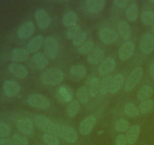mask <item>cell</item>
<instances>
[{
    "mask_svg": "<svg viewBox=\"0 0 154 145\" xmlns=\"http://www.w3.org/2000/svg\"><path fill=\"white\" fill-rule=\"evenodd\" d=\"M87 33L85 31H81V33L79 35L76 36L75 39L72 40V44L74 46L80 47L87 42Z\"/></svg>",
    "mask_w": 154,
    "mask_h": 145,
    "instance_id": "cell-40",
    "label": "cell"
},
{
    "mask_svg": "<svg viewBox=\"0 0 154 145\" xmlns=\"http://www.w3.org/2000/svg\"><path fill=\"white\" fill-rule=\"evenodd\" d=\"M100 81L99 78L96 76H92L87 79L86 82V88L88 90L90 97H95L99 92Z\"/></svg>",
    "mask_w": 154,
    "mask_h": 145,
    "instance_id": "cell-21",
    "label": "cell"
},
{
    "mask_svg": "<svg viewBox=\"0 0 154 145\" xmlns=\"http://www.w3.org/2000/svg\"><path fill=\"white\" fill-rule=\"evenodd\" d=\"M34 120L35 125L40 129L43 130L48 134H51L57 137H62V134L65 128L64 125L55 123L49 118L41 114L36 115Z\"/></svg>",
    "mask_w": 154,
    "mask_h": 145,
    "instance_id": "cell-1",
    "label": "cell"
},
{
    "mask_svg": "<svg viewBox=\"0 0 154 145\" xmlns=\"http://www.w3.org/2000/svg\"><path fill=\"white\" fill-rule=\"evenodd\" d=\"M81 105L78 101H72L68 104L67 107V113L70 117H74L76 116L80 111Z\"/></svg>",
    "mask_w": 154,
    "mask_h": 145,
    "instance_id": "cell-32",
    "label": "cell"
},
{
    "mask_svg": "<svg viewBox=\"0 0 154 145\" xmlns=\"http://www.w3.org/2000/svg\"><path fill=\"white\" fill-rule=\"evenodd\" d=\"M126 18L130 22H135L138 18V7L135 2H132L129 5L126 11Z\"/></svg>",
    "mask_w": 154,
    "mask_h": 145,
    "instance_id": "cell-28",
    "label": "cell"
},
{
    "mask_svg": "<svg viewBox=\"0 0 154 145\" xmlns=\"http://www.w3.org/2000/svg\"><path fill=\"white\" fill-rule=\"evenodd\" d=\"M44 54L51 60H54L59 54V44L53 36H48L45 39L43 44Z\"/></svg>",
    "mask_w": 154,
    "mask_h": 145,
    "instance_id": "cell-3",
    "label": "cell"
},
{
    "mask_svg": "<svg viewBox=\"0 0 154 145\" xmlns=\"http://www.w3.org/2000/svg\"><path fill=\"white\" fill-rule=\"evenodd\" d=\"M152 32H153V35L154 36V23H153V25H152Z\"/></svg>",
    "mask_w": 154,
    "mask_h": 145,
    "instance_id": "cell-48",
    "label": "cell"
},
{
    "mask_svg": "<svg viewBox=\"0 0 154 145\" xmlns=\"http://www.w3.org/2000/svg\"><path fill=\"white\" fill-rule=\"evenodd\" d=\"M115 60L112 57H106L105 60L102 61L100 65L98 67V72L102 76H106L108 74L114 70L115 68Z\"/></svg>",
    "mask_w": 154,
    "mask_h": 145,
    "instance_id": "cell-13",
    "label": "cell"
},
{
    "mask_svg": "<svg viewBox=\"0 0 154 145\" xmlns=\"http://www.w3.org/2000/svg\"><path fill=\"white\" fill-rule=\"evenodd\" d=\"M57 97L60 102L70 103L74 97L73 90L68 85H61L57 89Z\"/></svg>",
    "mask_w": 154,
    "mask_h": 145,
    "instance_id": "cell-11",
    "label": "cell"
},
{
    "mask_svg": "<svg viewBox=\"0 0 154 145\" xmlns=\"http://www.w3.org/2000/svg\"><path fill=\"white\" fill-rule=\"evenodd\" d=\"M141 132V127L138 125H134L129 128L126 133V138H127L128 143L130 145H133L138 140Z\"/></svg>",
    "mask_w": 154,
    "mask_h": 145,
    "instance_id": "cell-24",
    "label": "cell"
},
{
    "mask_svg": "<svg viewBox=\"0 0 154 145\" xmlns=\"http://www.w3.org/2000/svg\"><path fill=\"white\" fill-rule=\"evenodd\" d=\"M8 69L13 75L19 79H25L29 74L28 69L23 65L12 63L8 66Z\"/></svg>",
    "mask_w": 154,
    "mask_h": 145,
    "instance_id": "cell-16",
    "label": "cell"
},
{
    "mask_svg": "<svg viewBox=\"0 0 154 145\" xmlns=\"http://www.w3.org/2000/svg\"><path fill=\"white\" fill-rule=\"evenodd\" d=\"M123 82H124V77L122 74L118 73L114 76L112 77V80H111L110 93L115 94L118 92L123 85Z\"/></svg>",
    "mask_w": 154,
    "mask_h": 145,
    "instance_id": "cell-25",
    "label": "cell"
},
{
    "mask_svg": "<svg viewBox=\"0 0 154 145\" xmlns=\"http://www.w3.org/2000/svg\"><path fill=\"white\" fill-rule=\"evenodd\" d=\"M0 145H14L11 140L8 138H3L0 140Z\"/></svg>",
    "mask_w": 154,
    "mask_h": 145,
    "instance_id": "cell-46",
    "label": "cell"
},
{
    "mask_svg": "<svg viewBox=\"0 0 154 145\" xmlns=\"http://www.w3.org/2000/svg\"><path fill=\"white\" fill-rule=\"evenodd\" d=\"M4 93L8 97H14L19 94L20 86L17 82L12 80H7L3 85Z\"/></svg>",
    "mask_w": 154,
    "mask_h": 145,
    "instance_id": "cell-15",
    "label": "cell"
},
{
    "mask_svg": "<svg viewBox=\"0 0 154 145\" xmlns=\"http://www.w3.org/2000/svg\"><path fill=\"white\" fill-rule=\"evenodd\" d=\"M114 128L117 131L125 132V131H127L129 128H130L129 127V122L124 119H120L115 122Z\"/></svg>",
    "mask_w": 154,
    "mask_h": 145,
    "instance_id": "cell-39",
    "label": "cell"
},
{
    "mask_svg": "<svg viewBox=\"0 0 154 145\" xmlns=\"http://www.w3.org/2000/svg\"><path fill=\"white\" fill-rule=\"evenodd\" d=\"M45 38L42 35H38L33 37L26 47V50L29 53H36L43 46Z\"/></svg>",
    "mask_w": 154,
    "mask_h": 145,
    "instance_id": "cell-18",
    "label": "cell"
},
{
    "mask_svg": "<svg viewBox=\"0 0 154 145\" xmlns=\"http://www.w3.org/2000/svg\"><path fill=\"white\" fill-rule=\"evenodd\" d=\"M87 74V68L82 64H75L71 66L70 75L75 81H80L85 77Z\"/></svg>",
    "mask_w": 154,
    "mask_h": 145,
    "instance_id": "cell-17",
    "label": "cell"
},
{
    "mask_svg": "<svg viewBox=\"0 0 154 145\" xmlns=\"http://www.w3.org/2000/svg\"><path fill=\"white\" fill-rule=\"evenodd\" d=\"M96 122V118L91 115L83 119L79 125V131L83 135H87L91 132Z\"/></svg>",
    "mask_w": 154,
    "mask_h": 145,
    "instance_id": "cell-12",
    "label": "cell"
},
{
    "mask_svg": "<svg viewBox=\"0 0 154 145\" xmlns=\"http://www.w3.org/2000/svg\"><path fill=\"white\" fill-rule=\"evenodd\" d=\"M11 128L8 124L0 122V137L5 138L10 134Z\"/></svg>",
    "mask_w": 154,
    "mask_h": 145,
    "instance_id": "cell-43",
    "label": "cell"
},
{
    "mask_svg": "<svg viewBox=\"0 0 154 145\" xmlns=\"http://www.w3.org/2000/svg\"><path fill=\"white\" fill-rule=\"evenodd\" d=\"M42 139L45 144L47 145H60V140L58 137L51 134L45 133L42 137Z\"/></svg>",
    "mask_w": 154,
    "mask_h": 145,
    "instance_id": "cell-41",
    "label": "cell"
},
{
    "mask_svg": "<svg viewBox=\"0 0 154 145\" xmlns=\"http://www.w3.org/2000/svg\"><path fill=\"white\" fill-rule=\"evenodd\" d=\"M99 36L100 40L106 45H111L118 39V35L113 29L105 27L99 30Z\"/></svg>",
    "mask_w": 154,
    "mask_h": 145,
    "instance_id": "cell-7",
    "label": "cell"
},
{
    "mask_svg": "<svg viewBox=\"0 0 154 145\" xmlns=\"http://www.w3.org/2000/svg\"><path fill=\"white\" fill-rule=\"evenodd\" d=\"M128 2H129L127 0H114V3L115 4V5L118 8H126L127 6Z\"/></svg>",
    "mask_w": 154,
    "mask_h": 145,
    "instance_id": "cell-45",
    "label": "cell"
},
{
    "mask_svg": "<svg viewBox=\"0 0 154 145\" xmlns=\"http://www.w3.org/2000/svg\"><path fill=\"white\" fill-rule=\"evenodd\" d=\"M140 48L143 54H148L154 51V36L151 33H146L140 41Z\"/></svg>",
    "mask_w": 154,
    "mask_h": 145,
    "instance_id": "cell-8",
    "label": "cell"
},
{
    "mask_svg": "<svg viewBox=\"0 0 154 145\" xmlns=\"http://www.w3.org/2000/svg\"><path fill=\"white\" fill-rule=\"evenodd\" d=\"M124 113L130 117H136L139 115V110L133 103H127L124 107Z\"/></svg>",
    "mask_w": 154,
    "mask_h": 145,
    "instance_id": "cell-34",
    "label": "cell"
},
{
    "mask_svg": "<svg viewBox=\"0 0 154 145\" xmlns=\"http://www.w3.org/2000/svg\"><path fill=\"white\" fill-rule=\"evenodd\" d=\"M29 53L26 49L22 48H14L12 51L11 59L15 62H23L28 60Z\"/></svg>",
    "mask_w": 154,
    "mask_h": 145,
    "instance_id": "cell-23",
    "label": "cell"
},
{
    "mask_svg": "<svg viewBox=\"0 0 154 145\" xmlns=\"http://www.w3.org/2000/svg\"><path fill=\"white\" fill-rule=\"evenodd\" d=\"M153 101L151 99L146 100V101H141L139 107H138V110L141 113L146 114V113H148L149 112L151 111V110L153 109Z\"/></svg>",
    "mask_w": 154,
    "mask_h": 145,
    "instance_id": "cell-38",
    "label": "cell"
},
{
    "mask_svg": "<svg viewBox=\"0 0 154 145\" xmlns=\"http://www.w3.org/2000/svg\"><path fill=\"white\" fill-rule=\"evenodd\" d=\"M141 19L146 26L153 25L154 23V12L153 11H145L141 14Z\"/></svg>",
    "mask_w": 154,
    "mask_h": 145,
    "instance_id": "cell-35",
    "label": "cell"
},
{
    "mask_svg": "<svg viewBox=\"0 0 154 145\" xmlns=\"http://www.w3.org/2000/svg\"><path fill=\"white\" fill-rule=\"evenodd\" d=\"M78 15L74 11H69L63 16V24L66 27H70L74 25H76L78 21Z\"/></svg>",
    "mask_w": 154,
    "mask_h": 145,
    "instance_id": "cell-30",
    "label": "cell"
},
{
    "mask_svg": "<svg viewBox=\"0 0 154 145\" xmlns=\"http://www.w3.org/2000/svg\"><path fill=\"white\" fill-rule=\"evenodd\" d=\"M81 33V28L79 25L76 24L72 27H69L67 28L66 32V37L69 39L73 40L78 35H79Z\"/></svg>",
    "mask_w": 154,
    "mask_h": 145,
    "instance_id": "cell-36",
    "label": "cell"
},
{
    "mask_svg": "<svg viewBox=\"0 0 154 145\" xmlns=\"http://www.w3.org/2000/svg\"><path fill=\"white\" fill-rule=\"evenodd\" d=\"M150 76H151L152 78L154 79V61L153 62V63L151 64V66H150Z\"/></svg>",
    "mask_w": 154,
    "mask_h": 145,
    "instance_id": "cell-47",
    "label": "cell"
},
{
    "mask_svg": "<svg viewBox=\"0 0 154 145\" xmlns=\"http://www.w3.org/2000/svg\"><path fill=\"white\" fill-rule=\"evenodd\" d=\"M105 6V0H87L86 7L91 14H97L102 11Z\"/></svg>",
    "mask_w": 154,
    "mask_h": 145,
    "instance_id": "cell-19",
    "label": "cell"
},
{
    "mask_svg": "<svg viewBox=\"0 0 154 145\" xmlns=\"http://www.w3.org/2000/svg\"><path fill=\"white\" fill-rule=\"evenodd\" d=\"M95 48V45L93 41L87 40L84 44L78 48V52L81 54H87L88 55Z\"/></svg>",
    "mask_w": 154,
    "mask_h": 145,
    "instance_id": "cell-37",
    "label": "cell"
},
{
    "mask_svg": "<svg viewBox=\"0 0 154 145\" xmlns=\"http://www.w3.org/2000/svg\"><path fill=\"white\" fill-rule=\"evenodd\" d=\"M17 128L20 132L25 134H31L34 129V125L32 120L29 118H23L20 119L17 124Z\"/></svg>",
    "mask_w": 154,
    "mask_h": 145,
    "instance_id": "cell-20",
    "label": "cell"
},
{
    "mask_svg": "<svg viewBox=\"0 0 154 145\" xmlns=\"http://www.w3.org/2000/svg\"><path fill=\"white\" fill-rule=\"evenodd\" d=\"M64 73L59 68H51L44 71L40 75V80L47 85H57L63 82Z\"/></svg>",
    "mask_w": 154,
    "mask_h": 145,
    "instance_id": "cell-2",
    "label": "cell"
},
{
    "mask_svg": "<svg viewBox=\"0 0 154 145\" xmlns=\"http://www.w3.org/2000/svg\"><path fill=\"white\" fill-rule=\"evenodd\" d=\"M128 140L126 136L123 134H120L116 137L115 145H127Z\"/></svg>",
    "mask_w": 154,
    "mask_h": 145,
    "instance_id": "cell-44",
    "label": "cell"
},
{
    "mask_svg": "<svg viewBox=\"0 0 154 145\" xmlns=\"http://www.w3.org/2000/svg\"><path fill=\"white\" fill-rule=\"evenodd\" d=\"M48 63H49L48 58L45 54H42V52L35 53L32 56L31 62H30L32 68L37 69V70H41V69H45L48 66Z\"/></svg>",
    "mask_w": 154,
    "mask_h": 145,
    "instance_id": "cell-9",
    "label": "cell"
},
{
    "mask_svg": "<svg viewBox=\"0 0 154 145\" xmlns=\"http://www.w3.org/2000/svg\"><path fill=\"white\" fill-rule=\"evenodd\" d=\"M62 138L69 143H74L78 140V133L76 130L72 127L65 126L63 134H62Z\"/></svg>",
    "mask_w": 154,
    "mask_h": 145,
    "instance_id": "cell-26",
    "label": "cell"
},
{
    "mask_svg": "<svg viewBox=\"0 0 154 145\" xmlns=\"http://www.w3.org/2000/svg\"><path fill=\"white\" fill-rule=\"evenodd\" d=\"M11 140L14 145H28V139L22 134H13Z\"/></svg>",
    "mask_w": 154,
    "mask_h": 145,
    "instance_id": "cell-42",
    "label": "cell"
},
{
    "mask_svg": "<svg viewBox=\"0 0 154 145\" xmlns=\"http://www.w3.org/2000/svg\"><path fill=\"white\" fill-rule=\"evenodd\" d=\"M150 2L152 3V4H154V0H150Z\"/></svg>",
    "mask_w": 154,
    "mask_h": 145,
    "instance_id": "cell-49",
    "label": "cell"
},
{
    "mask_svg": "<svg viewBox=\"0 0 154 145\" xmlns=\"http://www.w3.org/2000/svg\"><path fill=\"white\" fill-rule=\"evenodd\" d=\"M118 32L122 39L128 40L131 36V29L129 24L125 21H121L118 24Z\"/></svg>",
    "mask_w": 154,
    "mask_h": 145,
    "instance_id": "cell-29",
    "label": "cell"
},
{
    "mask_svg": "<svg viewBox=\"0 0 154 145\" xmlns=\"http://www.w3.org/2000/svg\"><path fill=\"white\" fill-rule=\"evenodd\" d=\"M105 56V52L100 48H95L87 55V61L91 64H97L102 61Z\"/></svg>",
    "mask_w": 154,
    "mask_h": 145,
    "instance_id": "cell-22",
    "label": "cell"
},
{
    "mask_svg": "<svg viewBox=\"0 0 154 145\" xmlns=\"http://www.w3.org/2000/svg\"><path fill=\"white\" fill-rule=\"evenodd\" d=\"M27 103L29 105L35 108L45 110L50 107V101L46 97L39 94H33L27 98Z\"/></svg>",
    "mask_w": 154,
    "mask_h": 145,
    "instance_id": "cell-5",
    "label": "cell"
},
{
    "mask_svg": "<svg viewBox=\"0 0 154 145\" xmlns=\"http://www.w3.org/2000/svg\"><path fill=\"white\" fill-rule=\"evenodd\" d=\"M35 32V24L32 21H27L20 27L17 30V36L21 39H28Z\"/></svg>",
    "mask_w": 154,
    "mask_h": 145,
    "instance_id": "cell-14",
    "label": "cell"
},
{
    "mask_svg": "<svg viewBox=\"0 0 154 145\" xmlns=\"http://www.w3.org/2000/svg\"><path fill=\"white\" fill-rule=\"evenodd\" d=\"M135 44L131 41L124 42L119 50V57L120 60L125 61L131 58L135 52Z\"/></svg>",
    "mask_w": 154,
    "mask_h": 145,
    "instance_id": "cell-10",
    "label": "cell"
},
{
    "mask_svg": "<svg viewBox=\"0 0 154 145\" xmlns=\"http://www.w3.org/2000/svg\"><path fill=\"white\" fill-rule=\"evenodd\" d=\"M77 98L79 102L85 104L88 102L89 98H90V94H89L88 90L86 88V86H81L77 92Z\"/></svg>",
    "mask_w": 154,
    "mask_h": 145,
    "instance_id": "cell-33",
    "label": "cell"
},
{
    "mask_svg": "<svg viewBox=\"0 0 154 145\" xmlns=\"http://www.w3.org/2000/svg\"><path fill=\"white\" fill-rule=\"evenodd\" d=\"M153 94V89L150 85H146L142 86L141 89L138 90V93H137V98L138 101H144L146 100L150 99L152 97Z\"/></svg>",
    "mask_w": 154,
    "mask_h": 145,
    "instance_id": "cell-27",
    "label": "cell"
},
{
    "mask_svg": "<svg viewBox=\"0 0 154 145\" xmlns=\"http://www.w3.org/2000/svg\"><path fill=\"white\" fill-rule=\"evenodd\" d=\"M111 80H112L111 76H104V78L101 80L100 85H99V92L102 95H106L108 92H110Z\"/></svg>",
    "mask_w": 154,
    "mask_h": 145,
    "instance_id": "cell-31",
    "label": "cell"
},
{
    "mask_svg": "<svg viewBox=\"0 0 154 145\" xmlns=\"http://www.w3.org/2000/svg\"><path fill=\"white\" fill-rule=\"evenodd\" d=\"M36 24L40 29H47L51 24V18L44 9H38L34 14Z\"/></svg>",
    "mask_w": 154,
    "mask_h": 145,
    "instance_id": "cell-6",
    "label": "cell"
},
{
    "mask_svg": "<svg viewBox=\"0 0 154 145\" xmlns=\"http://www.w3.org/2000/svg\"><path fill=\"white\" fill-rule=\"evenodd\" d=\"M143 73H144V71L141 67L135 68L130 72L126 82V85H125L126 92H131L136 87V85L139 83L142 78Z\"/></svg>",
    "mask_w": 154,
    "mask_h": 145,
    "instance_id": "cell-4",
    "label": "cell"
}]
</instances>
